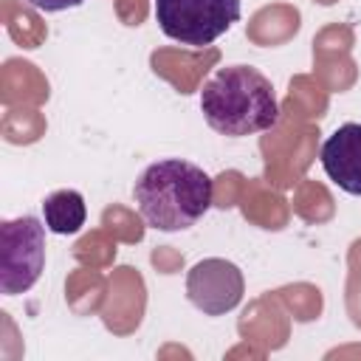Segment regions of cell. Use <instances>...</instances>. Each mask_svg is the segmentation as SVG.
Here are the masks:
<instances>
[{
  "label": "cell",
  "mask_w": 361,
  "mask_h": 361,
  "mask_svg": "<svg viewBox=\"0 0 361 361\" xmlns=\"http://www.w3.org/2000/svg\"><path fill=\"white\" fill-rule=\"evenodd\" d=\"M206 124L228 138L265 133L279 121V102L271 79L254 65H226L200 90Z\"/></svg>",
  "instance_id": "2"
},
{
  "label": "cell",
  "mask_w": 361,
  "mask_h": 361,
  "mask_svg": "<svg viewBox=\"0 0 361 361\" xmlns=\"http://www.w3.org/2000/svg\"><path fill=\"white\" fill-rule=\"evenodd\" d=\"M243 271L223 257H206L195 262L186 274V296L203 316L231 313L243 302Z\"/></svg>",
  "instance_id": "5"
},
{
  "label": "cell",
  "mask_w": 361,
  "mask_h": 361,
  "mask_svg": "<svg viewBox=\"0 0 361 361\" xmlns=\"http://www.w3.org/2000/svg\"><path fill=\"white\" fill-rule=\"evenodd\" d=\"M42 220L48 226L51 234H76L82 231L85 220H87V206L82 192L76 189H56L42 200Z\"/></svg>",
  "instance_id": "7"
},
{
  "label": "cell",
  "mask_w": 361,
  "mask_h": 361,
  "mask_svg": "<svg viewBox=\"0 0 361 361\" xmlns=\"http://www.w3.org/2000/svg\"><path fill=\"white\" fill-rule=\"evenodd\" d=\"M45 220L23 214L0 223V290L25 293L45 271Z\"/></svg>",
  "instance_id": "4"
},
{
  "label": "cell",
  "mask_w": 361,
  "mask_h": 361,
  "mask_svg": "<svg viewBox=\"0 0 361 361\" xmlns=\"http://www.w3.org/2000/svg\"><path fill=\"white\" fill-rule=\"evenodd\" d=\"M322 169L324 175L347 195L361 197V124H338L322 144Z\"/></svg>",
  "instance_id": "6"
},
{
  "label": "cell",
  "mask_w": 361,
  "mask_h": 361,
  "mask_svg": "<svg viewBox=\"0 0 361 361\" xmlns=\"http://www.w3.org/2000/svg\"><path fill=\"white\" fill-rule=\"evenodd\" d=\"M31 8L42 11V14H56V11H68V8H76L82 6L85 0H25Z\"/></svg>",
  "instance_id": "8"
},
{
  "label": "cell",
  "mask_w": 361,
  "mask_h": 361,
  "mask_svg": "<svg viewBox=\"0 0 361 361\" xmlns=\"http://www.w3.org/2000/svg\"><path fill=\"white\" fill-rule=\"evenodd\" d=\"M155 23L164 37L206 48L240 20V0H155Z\"/></svg>",
  "instance_id": "3"
},
{
  "label": "cell",
  "mask_w": 361,
  "mask_h": 361,
  "mask_svg": "<svg viewBox=\"0 0 361 361\" xmlns=\"http://www.w3.org/2000/svg\"><path fill=\"white\" fill-rule=\"evenodd\" d=\"M133 197L144 223L155 231H183L195 226L212 206L214 180L203 166L183 158H164L138 175Z\"/></svg>",
  "instance_id": "1"
}]
</instances>
